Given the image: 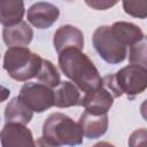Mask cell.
Instances as JSON below:
<instances>
[{"instance_id": "5bb4252c", "label": "cell", "mask_w": 147, "mask_h": 147, "mask_svg": "<svg viewBox=\"0 0 147 147\" xmlns=\"http://www.w3.org/2000/svg\"><path fill=\"white\" fill-rule=\"evenodd\" d=\"M33 111L18 98H13L5 108L6 123H17L26 125L31 122Z\"/></svg>"}, {"instance_id": "7c38bea8", "label": "cell", "mask_w": 147, "mask_h": 147, "mask_svg": "<svg viewBox=\"0 0 147 147\" xmlns=\"http://www.w3.org/2000/svg\"><path fill=\"white\" fill-rule=\"evenodd\" d=\"M33 38V31L30 25L22 21L11 26H5L2 30L3 42L10 47H25Z\"/></svg>"}, {"instance_id": "d6986e66", "label": "cell", "mask_w": 147, "mask_h": 147, "mask_svg": "<svg viewBox=\"0 0 147 147\" xmlns=\"http://www.w3.org/2000/svg\"><path fill=\"white\" fill-rule=\"evenodd\" d=\"M124 11L133 17L145 18L147 15V1H123Z\"/></svg>"}, {"instance_id": "8992f818", "label": "cell", "mask_w": 147, "mask_h": 147, "mask_svg": "<svg viewBox=\"0 0 147 147\" xmlns=\"http://www.w3.org/2000/svg\"><path fill=\"white\" fill-rule=\"evenodd\" d=\"M18 98L36 113H44L54 103L53 91L40 83H25L20 91Z\"/></svg>"}, {"instance_id": "ba28073f", "label": "cell", "mask_w": 147, "mask_h": 147, "mask_svg": "<svg viewBox=\"0 0 147 147\" xmlns=\"http://www.w3.org/2000/svg\"><path fill=\"white\" fill-rule=\"evenodd\" d=\"M60 9L51 3L39 1L33 3L26 13V18L37 29H48L51 28L59 18Z\"/></svg>"}, {"instance_id": "30bf717a", "label": "cell", "mask_w": 147, "mask_h": 147, "mask_svg": "<svg viewBox=\"0 0 147 147\" xmlns=\"http://www.w3.org/2000/svg\"><path fill=\"white\" fill-rule=\"evenodd\" d=\"M114 103V98L111 94L103 87H99L94 91L85 93L80 99V105L85 108L86 111L93 115H103L107 114Z\"/></svg>"}, {"instance_id": "603a6c76", "label": "cell", "mask_w": 147, "mask_h": 147, "mask_svg": "<svg viewBox=\"0 0 147 147\" xmlns=\"http://www.w3.org/2000/svg\"><path fill=\"white\" fill-rule=\"evenodd\" d=\"M9 94H10V91L7 87L0 85V102L6 101L8 99V96H9Z\"/></svg>"}, {"instance_id": "e0dca14e", "label": "cell", "mask_w": 147, "mask_h": 147, "mask_svg": "<svg viewBox=\"0 0 147 147\" xmlns=\"http://www.w3.org/2000/svg\"><path fill=\"white\" fill-rule=\"evenodd\" d=\"M36 77L40 84H42L49 88L56 87L61 82L60 80V74H59L57 69L48 60H42L41 67H40Z\"/></svg>"}, {"instance_id": "9a60e30c", "label": "cell", "mask_w": 147, "mask_h": 147, "mask_svg": "<svg viewBox=\"0 0 147 147\" xmlns=\"http://www.w3.org/2000/svg\"><path fill=\"white\" fill-rule=\"evenodd\" d=\"M110 29H111L113 34L116 37V39L122 45H124L125 47L126 46H132L137 41L145 38V34H144L142 30L133 23L115 22L110 26Z\"/></svg>"}, {"instance_id": "3957f363", "label": "cell", "mask_w": 147, "mask_h": 147, "mask_svg": "<svg viewBox=\"0 0 147 147\" xmlns=\"http://www.w3.org/2000/svg\"><path fill=\"white\" fill-rule=\"evenodd\" d=\"M41 63L42 59L26 47H10L3 55V69L18 82L36 77Z\"/></svg>"}, {"instance_id": "5b68a950", "label": "cell", "mask_w": 147, "mask_h": 147, "mask_svg": "<svg viewBox=\"0 0 147 147\" xmlns=\"http://www.w3.org/2000/svg\"><path fill=\"white\" fill-rule=\"evenodd\" d=\"M114 77L121 93H125L129 99H133L147 87V69L139 65L129 64L114 74Z\"/></svg>"}, {"instance_id": "52a82bcc", "label": "cell", "mask_w": 147, "mask_h": 147, "mask_svg": "<svg viewBox=\"0 0 147 147\" xmlns=\"http://www.w3.org/2000/svg\"><path fill=\"white\" fill-rule=\"evenodd\" d=\"M2 147H37L32 132L22 124L6 123L0 131Z\"/></svg>"}, {"instance_id": "44dd1931", "label": "cell", "mask_w": 147, "mask_h": 147, "mask_svg": "<svg viewBox=\"0 0 147 147\" xmlns=\"http://www.w3.org/2000/svg\"><path fill=\"white\" fill-rule=\"evenodd\" d=\"M85 2H86V5H88L90 7L96 9V10H105V9H108L109 7H111V6H114V5L117 3L116 1H100V0H92V1L86 0Z\"/></svg>"}, {"instance_id": "cb8c5ba5", "label": "cell", "mask_w": 147, "mask_h": 147, "mask_svg": "<svg viewBox=\"0 0 147 147\" xmlns=\"http://www.w3.org/2000/svg\"><path fill=\"white\" fill-rule=\"evenodd\" d=\"M93 147H115V146L109 144V142H107V141H100V142L95 144Z\"/></svg>"}, {"instance_id": "2e32d148", "label": "cell", "mask_w": 147, "mask_h": 147, "mask_svg": "<svg viewBox=\"0 0 147 147\" xmlns=\"http://www.w3.org/2000/svg\"><path fill=\"white\" fill-rule=\"evenodd\" d=\"M24 2L20 0H0V24L11 26L22 22L24 16Z\"/></svg>"}, {"instance_id": "ffe728a7", "label": "cell", "mask_w": 147, "mask_h": 147, "mask_svg": "<svg viewBox=\"0 0 147 147\" xmlns=\"http://www.w3.org/2000/svg\"><path fill=\"white\" fill-rule=\"evenodd\" d=\"M147 131L141 127L133 131L129 138V147H146Z\"/></svg>"}, {"instance_id": "277c9868", "label": "cell", "mask_w": 147, "mask_h": 147, "mask_svg": "<svg viewBox=\"0 0 147 147\" xmlns=\"http://www.w3.org/2000/svg\"><path fill=\"white\" fill-rule=\"evenodd\" d=\"M92 42L100 57L107 63L117 64L126 57V47L116 39L109 25L96 28L92 36Z\"/></svg>"}, {"instance_id": "9c48e42d", "label": "cell", "mask_w": 147, "mask_h": 147, "mask_svg": "<svg viewBox=\"0 0 147 147\" xmlns=\"http://www.w3.org/2000/svg\"><path fill=\"white\" fill-rule=\"evenodd\" d=\"M53 45L57 54L70 48L82 51L84 47V34L74 25H62L54 33Z\"/></svg>"}, {"instance_id": "7402d4cb", "label": "cell", "mask_w": 147, "mask_h": 147, "mask_svg": "<svg viewBox=\"0 0 147 147\" xmlns=\"http://www.w3.org/2000/svg\"><path fill=\"white\" fill-rule=\"evenodd\" d=\"M36 145H37V147H60V146H56V145H53V144L48 142V141L45 140L42 137H40V138L37 139Z\"/></svg>"}, {"instance_id": "8fae6325", "label": "cell", "mask_w": 147, "mask_h": 147, "mask_svg": "<svg viewBox=\"0 0 147 147\" xmlns=\"http://www.w3.org/2000/svg\"><path fill=\"white\" fill-rule=\"evenodd\" d=\"M78 125L80 126L84 137L88 139H96L107 132L108 116L107 114L93 115L85 110L79 117Z\"/></svg>"}, {"instance_id": "6da1fadb", "label": "cell", "mask_w": 147, "mask_h": 147, "mask_svg": "<svg viewBox=\"0 0 147 147\" xmlns=\"http://www.w3.org/2000/svg\"><path fill=\"white\" fill-rule=\"evenodd\" d=\"M62 72L85 93L102 86V78L90 57L79 49H65L59 54Z\"/></svg>"}, {"instance_id": "4fadbf2b", "label": "cell", "mask_w": 147, "mask_h": 147, "mask_svg": "<svg viewBox=\"0 0 147 147\" xmlns=\"http://www.w3.org/2000/svg\"><path fill=\"white\" fill-rule=\"evenodd\" d=\"M54 103L53 106L59 108H68L80 105V92L79 88L71 82H60L53 91Z\"/></svg>"}, {"instance_id": "7a4b0ae2", "label": "cell", "mask_w": 147, "mask_h": 147, "mask_svg": "<svg viewBox=\"0 0 147 147\" xmlns=\"http://www.w3.org/2000/svg\"><path fill=\"white\" fill-rule=\"evenodd\" d=\"M83 137L78 123L62 113H53L44 122L42 138L53 145L76 147L83 144Z\"/></svg>"}, {"instance_id": "ac0fdd59", "label": "cell", "mask_w": 147, "mask_h": 147, "mask_svg": "<svg viewBox=\"0 0 147 147\" xmlns=\"http://www.w3.org/2000/svg\"><path fill=\"white\" fill-rule=\"evenodd\" d=\"M129 60L131 64L139 65L141 68L147 69V62H146V38H142L141 40L137 41L132 46H130V54Z\"/></svg>"}]
</instances>
